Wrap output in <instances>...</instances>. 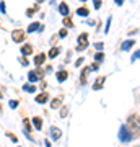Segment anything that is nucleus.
Segmentation results:
<instances>
[{"label": "nucleus", "instance_id": "nucleus-24", "mask_svg": "<svg viewBox=\"0 0 140 147\" xmlns=\"http://www.w3.org/2000/svg\"><path fill=\"white\" fill-rule=\"evenodd\" d=\"M68 113V106H62V110H60V118H65Z\"/></svg>", "mask_w": 140, "mask_h": 147}, {"label": "nucleus", "instance_id": "nucleus-27", "mask_svg": "<svg viewBox=\"0 0 140 147\" xmlns=\"http://www.w3.org/2000/svg\"><path fill=\"white\" fill-rule=\"evenodd\" d=\"M20 64H21V65H25V67H26V65L29 64V61H28V59H26V57H20Z\"/></svg>", "mask_w": 140, "mask_h": 147}, {"label": "nucleus", "instance_id": "nucleus-13", "mask_svg": "<svg viewBox=\"0 0 140 147\" xmlns=\"http://www.w3.org/2000/svg\"><path fill=\"white\" fill-rule=\"evenodd\" d=\"M47 100H49V93H46V92H42L41 95L36 96V103H46Z\"/></svg>", "mask_w": 140, "mask_h": 147}, {"label": "nucleus", "instance_id": "nucleus-18", "mask_svg": "<svg viewBox=\"0 0 140 147\" xmlns=\"http://www.w3.org/2000/svg\"><path fill=\"white\" fill-rule=\"evenodd\" d=\"M88 13H90V10L86 8V7H82V8H78V10H77V15L78 16H88Z\"/></svg>", "mask_w": 140, "mask_h": 147}, {"label": "nucleus", "instance_id": "nucleus-34", "mask_svg": "<svg viewBox=\"0 0 140 147\" xmlns=\"http://www.w3.org/2000/svg\"><path fill=\"white\" fill-rule=\"evenodd\" d=\"M109 25H111V18H109V20H108V26H106V33L109 31Z\"/></svg>", "mask_w": 140, "mask_h": 147}, {"label": "nucleus", "instance_id": "nucleus-6", "mask_svg": "<svg viewBox=\"0 0 140 147\" xmlns=\"http://www.w3.org/2000/svg\"><path fill=\"white\" fill-rule=\"evenodd\" d=\"M62 101H64V96H62V95L56 96V98L51 101V108H52V110H57V108H60V106H62Z\"/></svg>", "mask_w": 140, "mask_h": 147}, {"label": "nucleus", "instance_id": "nucleus-28", "mask_svg": "<svg viewBox=\"0 0 140 147\" xmlns=\"http://www.w3.org/2000/svg\"><path fill=\"white\" fill-rule=\"evenodd\" d=\"M10 106L13 108V110H15L16 106H18V100H10Z\"/></svg>", "mask_w": 140, "mask_h": 147}, {"label": "nucleus", "instance_id": "nucleus-8", "mask_svg": "<svg viewBox=\"0 0 140 147\" xmlns=\"http://www.w3.org/2000/svg\"><path fill=\"white\" fill-rule=\"evenodd\" d=\"M59 11H60V13L64 15V18H67L68 13H70V8H68V5L65 3V2H62V3L59 5Z\"/></svg>", "mask_w": 140, "mask_h": 147}, {"label": "nucleus", "instance_id": "nucleus-3", "mask_svg": "<svg viewBox=\"0 0 140 147\" xmlns=\"http://www.w3.org/2000/svg\"><path fill=\"white\" fill-rule=\"evenodd\" d=\"M119 139L122 142H129V141L134 139L132 134H130V131L127 129V126H121V129H119Z\"/></svg>", "mask_w": 140, "mask_h": 147}, {"label": "nucleus", "instance_id": "nucleus-25", "mask_svg": "<svg viewBox=\"0 0 140 147\" xmlns=\"http://www.w3.org/2000/svg\"><path fill=\"white\" fill-rule=\"evenodd\" d=\"M65 36H67V28H62L59 31V38H65Z\"/></svg>", "mask_w": 140, "mask_h": 147}, {"label": "nucleus", "instance_id": "nucleus-17", "mask_svg": "<svg viewBox=\"0 0 140 147\" xmlns=\"http://www.w3.org/2000/svg\"><path fill=\"white\" fill-rule=\"evenodd\" d=\"M44 61H46V56H44L42 53H41V54H38L36 57H34V64H36L38 67H39V65H41V64L44 62Z\"/></svg>", "mask_w": 140, "mask_h": 147}, {"label": "nucleus", "instance_id": "nucleus-5", "mask_svg": "<svg viewBox=\"0 0 140 147\" xmlns=\"http://www.w3.org/2000/svg\"><path fill=\"white\" fill-rule=\"evenodd\" d=\"M11 39L15 42L25 41V30H13V31H11Z\"/></svg>", "mask_w": 140, "mask_h": 147}, {"label": "nucleus", "instance_id": "nucleus-26", "mask_svg": "<svg viewBox=\"0 0 140 147\" xmlns=\"http://www.w3.org/2000/svg\"><path fill=\"white\" fill-rule=\"evenodd\" d=\"M7 137H10L13 142H18V137H16L15 134H11V132H7Z\"/></svg>", "mask_w": 140, "mask_h": 147}, {"label": "nucleus", "instance_id": "nucleus-1", "mask_svg": "<svg viewBox=\"0 0 140 147\" xmlns=\"http://www.w3.org/2000/svg\"><path fill=\"white\" fill-rule=\"evenodd\" d=\"M127 129L130 131L132 137H139V132H140V121H137L134 115L129 116V119H127Z\"/></svg>", "mask_w": 140, "mask_h": 147}, {"label": "nucleus", "instance_id": "nucleus-10", "mask_svg": "<svg viewBox=\"0 0 140 147\" xmlns=\"http://www.w3.org/2000/svg\"><path fill=\"white\" fill-rule=\"evenodd\" d=\"M20 53L23 54V56H29V54L33 53V46L31 44H23L21 49H20Z\"/></svg>", "mask_w": 140, "mask_h": 147}, {"label": "nucleus", "instance_id": "nucleus-2", "mask_svg": "<svg viewBox=\"0 0 140 147\" xmlns=\"http://www.w3.org/2000/svg\"><path fill=\"white\" fill-rule=\"evenodd\" d=\"M88 47V33H82L78 36V44H77V51H83Z\"/></svg>", "mask_w": 140, "mask_h": 147}, {"label": "nucleus", "instance_id": "nucleus-33", "mask_svg": "<svg viewBox=\"0 0 140 147\" xmlns=\"http://www.w3.org/2000/svg\"><path fill=\"white\" fill-rule=\"evenodd\" d=\"M99 7H101V0H96L94 2V8H99Z\"/></svg>", "mask_w": 140, "mask_h": 147}, {"label": "nucleus", "instance_id": "nucleus-23", "mask_svg": "<svg viewBox=\"0 0 140 147\" xmlns=\"http://www.w3.org/2000/svg\"><path fill=\"white\" fill-rule=\"evenodd\" d=\"M94 59H96V64H98V62H101V61L104 59V54L101 53V51H99V53H96V56H94Z\"/></svg>", "mask_w": 140, "mask_h": 147}, {"label": "nucleus", "instance_id": "nucleus-14", "mask_svg": "<svg viewBox=\"0 0 140 147\" xmlns=\"http://www.w3.org/2000/svg\"><path fill=\"white\" fill-rule=\"evenodd\" d=\"M41 28H44L41 25V23H31V25H29V26H28V33H33V31H38V30H39V31H41Z\"/></svg>", "mask_w": 140, "mask_h": 147}, {"label": "nucleus", "instance_id": "nucleus-32", "mask_svg": "<svg viewBox=\"0 0 140 147\" xmlns=\"http://www.w3.org/2000/svg\"><path fill=\"white\" fill-rule=\"evenodd\" d=\"M94 47H96V49H103V42H96V44H94Z\"/></svg>", "mask_w": 140, "mask_h": 147}, {"label": "nucleus", "instance_id": "nucleus-36", "mask_svg": "<svg viewBox=\"0 0 140 147\" xmlns=\"http://www.w3.org/2000/svg\"><path fill=\"white\" fill-rule=\"evenodd\" d=\"M0 113H2V105H0Z\"/></svg>", "mask_w": 140, "mask_h": 147}, {"label": "nucleus", "instance_id": "nucleus-12", "mask_svg": "<svg viewBox=\"0 0 140 147\" xmlns=\"http://www.w3.org/2000/svg\"><path fill=\"white\" fill-rule=\"evenodd\" d=\"M56 77H57L59 82H65L67 77H68V74H67V70H59V72L56 74Z\"/></svg>", "mask_w": 140, "mask_h": 147}, {"label": "nucleus", "instance_id": "nucleus-35", "mask_svg": "<svg viewBox=\"0 0 140 147\" xmlns=\"http://www.w3.org/2000/svg\"><path fill=\"white\" fill-rule=\"evenodd\" d=\"M44 144H46V147H51V142L47 141V139H46V141H44Z\"/></svg>", "mask_w": 140, "mask_h": 147}, {"label": "nucleus", "instance_id": "nucleus-22", "mask_svg": "<svg viewBox=\"0 0 140 147\" xmlns=\"http://www.w3.org/2000/svg\"><path fill=\"white\" fill-rule=\"evenodd\" d=\"M64 25L67 28H73V21L70 20V16H67V18H64Z\"/></svg>", "mask_w": 140, "mask_h": 147}, {"label": "nucleus", "instance_id": "nucleus-19", "mask_svg": "<svg viewBox=\"0 0 140 147\" xmlns=\"http://www.w3.org/2000/svg\"><path fill=\"white\" fill-rule=\"evenodd\" d=\"M23 90H25V92H29V93H34V92H36V87H34V85H29V84H25L23 85Z\"/></svg>", "mask_w": 140, "mask_h": 147}, {"label": "nucleus", "instance_id": "nucleus-21", "mask_svg": "<svg viewBox=\"0 0 140 147\" xmlns=\"http://www.w3.org/2000/svg\"><path fill=\"white\" fill-rule=\"evenodd\" d=\"M38 8H39V3H36V5L33 7V8H28V10H26V15H28V16H33V13H34Z\"/></svg>", "mask_w": 140, "mask_h": 147}, {"label": "nucleus", "instance_id": "nucleus-9", "mask_svg": "<svg viewBox=\"0 0 140 147\" xmlns=\"http://www.w3.org/2000/svg\"><path fill=\"white\" fill-rule=\"evenodd\" d=\"M60 136H62V131L59 129V127H51V137L54 139V141H57V139H60Z\"/></svg>", "mask_w": 140, "mask_h": 147}, {"label": "nucleus", "instance_id": "nucleus-15", "mask_svg": "<svg viewBox=\"0 0 140 147\" xmlns=\"http://www.w3.org/2000/svg\"><path fill=\"white\" fill-rule=\"evenodd\" d=\"M33 124H34V127H36L38 131L42 129V119L39 118V116H34V118H33Z\"/></svg>", "mask_w": 140, "mask_h": 147}, {"label": "nucleus", "instance_id": "nucleus-37", "mask_svg": "<svg viewBox=\"0 0 140 147\" xmlns=\"http://www.w3.org/2000/svg\"><path fill=\"white\" fill-rule=\"evenodd\" d=\"M2 96H3V93H0V98H2Z\"/></svg>", "mask_w": 140, "mask_h": 147}, {"label": "nucleus", "instance_id": "nucleus-4", "mask_svg": "<svg viewBox=\"0 0 140 147\" xmlns=\"http://www.w3.org/2000/svg\"><path fill=\"white\" fill-rule=\"evenodd\" d=\"M42 75H44V72L38 67L36 70H29L28 72V79H29V82H38V80L42 79Z\"/></svg>", "mask_w": 140, "mask_h": 147}, {"label": "nucleus", "instance_id": "nucleus-11", "mask_svg": "<svg viewBox=\"0 0 140 147\" xmlns=\"http://www.w3.org/2000/svg\"><path fill=\"white\" fill-rule=\"evenodd\" d=\"M104 80H106V77H98V79H96V82L93 84V90H101V88H103Z\"/></svg>", "mask_w": 140, "mask_h": 147}, {"label": "nucleus", "instance_id": "nucleus-31", "mask_svg": "<svg viewBox=\"0 0 140 147\" xmlns=\"http://www.w3.org/2000/svg\"><path fill=\"white\" fill-rule=\"evenodd\" d=\"M139 57H140V49L137 51V53H135V56H134V57H132V62H134L135 59H139Z\"/></svg>", "mask_w": 140, "mask_h": 147}, {"label": "nucleus", "instance_id": "nucleus-20", "mask_svg": "<svg viewBox=\"0 0 140 147\" xmlns=\"http://www.w3.org/2000/svg\"><path fill=\"white\" fill-rule=\"evenodd\" d=\"M60 53V49L59 47H52L51 51H49V57L51 59H54V57H57V54Z\"/></svg>", "mask_w": 140, "mask_h": 147}, {"label": "nucleus", "instance_id": "nucleus-38", "mask_svg": "<svg viewBox=\"0 0 140 147\" xmlns=\"http://www.w3.org/2000/svg\"><path fill=\"white\" fill-rule=\"evenodd\" d=\"M137 147H139V146H137Z\"/></svg>", "mask_w": 140, "mask_h": 147}, {"label": "nucleus", "instance_id": "nucleus-7", "mask_svg": "<svg viewBox=\"0 0 140 147\" xmlns=\"http://www.w3.org/2000/svg\"><path fill=\"white\" fill-rule=\"evenodd\" d=\"M88 72H93L91 65H88V67H85V69L82 70V77H80V84H82V85L86 84V75H88Z\"/></svg>", "mask_w": 140, "mask_h": 147}, {"label": "nucleus", "instance_id": "nucleus-30", "mask_svg": "<svg viewBox=\"0 0 140 147\" xmlns=\"http://www.w3.org/2000/svg\"><path fill=\"white\" fill-rule=\"evenodd\" d=\"M5 3H3V2H2V3H0V11H2V13H5Z\"/></svg>", "mask_w": 140, "mask_h": 147}, {"label": "nucleus", "instance_id": "nucleus-29", "mask_svg": "<svg viewBox=\"0 0 140 147\" xmlns=\"http://www.w3.org/2000/svg\"><path fill=\"white\" fill-rule=\"evenodd\" d=\"M82 64H83V57L77 59V61H75V67H80V65H82Z\"/></svg>", "mask_w": 140, "mask_h": 147}, {"label": "nucleus", "instance_id": "nucleus-16", "mask_svg": "<svg viewBox=\"0 0 140 147\" xmlns=\"http://www.w3.org/2000/svg\"><path fill=\"white\" fill-rule=\"evenodd\" d=\"M135 44V41H132V39H127V41H124L122 42V46H121V49L122 51H127V49H130V47Z\"/></svg>", "mask_w": 140, "mask_h": 147}]
</instances>
